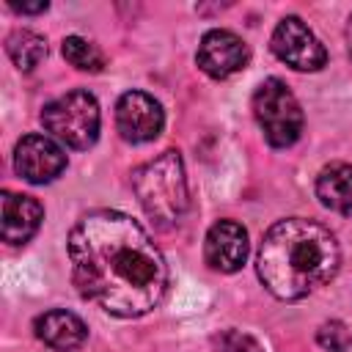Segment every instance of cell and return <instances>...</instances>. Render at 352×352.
Segmentation results:
<instances>
[{
    "instance_id": "6da1fadb",
    "label": "cell",
    "mask_w": 352,
    "mask_h": 352,
    "mask_svg": "<svg viewBox=\"0 0 352 352\" xmlns=\"http://www.w3.org/2000/svg\"><path fill=\"white\" fill-rule=\"evenodd\" d=\"M69 261L77 292L113 316H143L168 289V264L138 220L99 209L69 231Z\"/></svg>"
},
{
    "instance_id": "7a4b0ae2",
    "label": "cell",
    "mask_w": 352,
    "mask_h": 352,
    "mask_svg": "<svg viewBox=\"0 0 352 352\" xmlns=\"http://www.w3.org/2000/svg\"><path fill=\"white\" fill-rule=\"evenodd\" d=\"M341 250L330 228L305 217L278 220L261 239L256 270L278 300H300L333 280Z\"/></svg>"
},
{
    "instance_id": "3957f363",
    "label": "cell",
    "mask_w": 352,
    "mask_h": 352,
    "mask_svg": "<svg viewBox=\"0 0 352 352\" xmlns=\"http://www.w3.org/2000/svg\"><path fill=\"white\" fill-rule=\"evenodd\" d=\"M132 187L143 212L160 228L176 226L187 212L190 192H187L184 165H182V154L173 148L162 151L157 160L138 168L132 176Z\"/></svg>"
},
{
    "instance_id": "277c9868",
    "label": "cell",
    "mask_w": 352,
    "mask_h": 352,
    "mask_svg": "<svg viewBox=\"0 0 352 352\" xmlns=\"http://www.w3.org/2000/svg\"><path fill=\"white\" fill-rule=\"evenodd\" d=\"M44 129L69 148H91L99 138V104L88 91H69L41 110Z\"/></svg>"
},
{
    "instance_id": "5b68a950",
    "label": "cell",
    "mask_w": 352,
    "mask_h": 352,
    "mask_svg": "<svg viewBox=\"0 0 352 352\" xmlns=\"http://www.w3.org/2000/svg\"><path fill=\"white\" fill-rule=\"evenodd\" d=\"M253 116L270 146L286 148L302 132V110L283 80L270 77L253 94Z\"/></svg>"
},
{
    "instance_id": "8992f818",
    "label": "cell",
    "mask_w": 352,
    "mask_h": 352,
    "mask_svg": "<svg viewBox=\"0 0 352 352\" xmlns=\"http://www.w3.org/2000/svg\"><path fill=\"white\" fill-rule=\"evenodd\" d=\"M270 47L278 55V60L297 72H319L327 63L322 41L308 30V25L300 16H283L272 30Z\"/></svg>"
},
{
    "instance_id": "52a82bcc",
    "label": "cell",
    "mask_w": 352,
    "mask_h": 352,
    "mask_svg": "<svg viewBox=\"0 0 352 352\" xmlns=\"http://www.w3.org/2000/svg\"><path fill=\"white\" fill-rule=\"evenodd\" d=\"M116 126L129 143H148L165 126L162 104L146 91H126L116 104Z\"/></svg>"
},
{
    "instance_id": "ba28073f",
    "label": "cell",
    "mask_w": 352,
    "mask_h": 352,
    "mask_svg": "<svg viewBox=\"0 0 352 352\" xmlns=\"http://www.w3.org/2000/svg\"><path fill=\"white\" fill-rule=\"evenodd\" d=\"M63 168L66 154L47 135H25L14 148V170L30 184L52 182L55 176H60Z\"/></svg>"
},
{
    "instance_id": "9c48e42d",
    "label": "cell",
    "mask_w": 352,
    "mask_h": 352,
    "mask_svg": "<svg viewBox=\"0 0 352 352\" xmlns=\"http://www.w3.org/2000/svg\"><path fill=\"white\" fill-rule=\"evenodd\" d=\"M195 60H198L204 74H209L214 80H226V77H231V74H236L239 69L248 66L250 50L236 33L217 28V30L204 33Z\"/></svg>"
},
{
    "instance_id": "30bf717a",
    "label": "cell",
    "mask_w": 352,
    "mask_h": 352,
    "mask_svg": "<svg viewBox=\"0 0 352 352\" xmlns=\"http://www.w3.org/2000/svg\"><path fill=\"white\" fill-rule=\"evenodd\" d=\"M204 258L217 272H236L248 261V231L234 220H217L204 239Z\"/></svg>"
},
{
    "instance_id": "8fae6325",
    "label": "cell",
    "mask_w": 352,
    "mask_h": 352,
    "mask_svg": "<svg viewBox=\"0 0 352 352\" xmlns=\"http://www.w3.org/2000/svg\"><path fill=\"white\" fill-rule=\"evenodd\" d=\"M3 239L8 245H25L41 226L44 209L36 198L6 190L3 192Z\"/></svg>"
},
{
    "instance_id": "7c38bea8",
    "label": "cell",
    "mask_w": 352,
    "mask_h": 352,
    "mask_svg": "<svg viewBox=\"0 0 352 352\" xmlns=\"http://www.w3.org/2000/svg\"><path fill=\"white\" fill-rule=\"evenodd\" d=\"M33 327H36V336L58 352H74L88 338L85 322L72 311H47L36 319Z\"/></svg>"
},
{
    "instance_id": "4fadbf2b",
    "label": "cell",
    "mask_w": 352,
    "mask_h": 352,
    "mask_svg": "<svg viewBox=\"0 0 352 352\" xmlns=\"http://www.w3.org/2000/svg\"><path fill=\"white\" fill-rule=\"evenodd\" d=\"M316 195L327 209L352 217V165L346 162L324 165L316 179Z\"/></svg>"
},
{
    "instance_id": "5bb4252c",
    "label": "cell",
    "mask_w": 352,
    "mask_h": 352,
    "mask_svg": "<svg viewBox=\"0 0 352 352\" xmlns=\"http://www.w3.org/2000/svg\"><path fill=\"white\" fill-rule=\"evenodd\" d=\"M6 52H8V58L14 60L16 69L30 72V69H36L44 60L47 41H44V36H38L33 30H14L6 38Z\"/></svg>"
},
{
    "instance_id": "9a60e30c",
    "label": "cell",
    "mask_w": 352,
    "mask_h": 352,
    "mask_svg": "<svg viewBox=\"0 0 352 352\" xmlns=\"http://www.w3.org/2000/svg\"><path fill=\"white\" fill-rule=\"evenodd\" d=\"M60 50H63V58L80 72H99L104 66V55L80 36H66Z\"/></svg>"
},
{
    "instance_id": "2e32d148",
    "label": "cell",
    "mask_w": 352,
    "mask_h": 352,
    "mask_svg": "<svg viewBox=\"0 0 352 352\" xmlns=\"http://www.w3.org/2000/svg\"><path fill=\"white\" fill-rule=\"evenodd\" d=\"M316 341H319V346L327 349V352H346V349L352 346V333H349V327H346L344 322L333 319V322H324V324L319 327Z\"/></svg>"
},
{
    "instance_id": "e0dca14e",
    "label": "cell",
    "mask_w": 352,
    "mask_h": 352,
    "mask_svg": "<svg viewBox=\"0 0 352 352\" xmlns=\"http://www.w3.org/2000/svg\"><path fill=\"white\" fill-rule=\"evenodd\" d=\"M214 352H261V346L242 330H223L220 336H214Z\"/></svg>"
},
{
    "instance_id": "ac0fdd59",
    "label": "cell",
    "mask_w": 352,
    "mask_h": 352,
    "mask_svg": "<svg viewBox=\"0 0 352 352\" xmlns=\"http://www.w3.org/2000/svg\"><path fill=\"white\" fill-rule=\"evenodd\" d=\"M8 6L14 11H19V14H41V11H47V0H38V3H14V0H8Z\"/></svg>"
},
{
    "instance_id": "d6986e66",
    "label": "cell",
    "mask_w": 352,
    "mask_h": 352,
    "mask_svg": "<svg viewBox=\"0 0 352 352\" xmlns=\"http://www.w3.org/2000/svg\"><path fill=\"white\" fill-rule=\"evenodd\" d=\"M346 47H349V58H352V16L346 22Z\"/></svg>"
}]
</instances>
